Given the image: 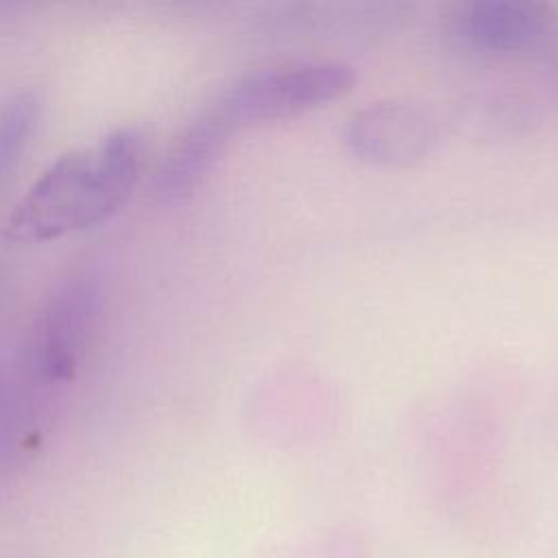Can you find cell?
Segmentation results:
<instances>
[{
  "instance_id": "6da1fadb",
  "label": "cell",
  "mask_w": 558,
  "mask_h": 558,
  "mask_svg": "<svg viewBox=\"0 0 558 558\" xmlns=\"http://www.w3.org/2000/svg\"><path fill=\"white\" fill-rule=\"evenodd\" d=\"M148 150L142 126H118L63 153L13 205L4 238L46 244L109 220L131 198Z\"/></svg>"
},
{
  "instance_id": "7a4b0ae2",
  "label": "cell",
  "mask_w": 558,
  "mask_h": 558,
  "mask_svg": "<svg viewBox=\"0 0 558 558\" xmlns=\"http://www.w3.org/2000/svg\"><path fill=\"white\" fill-rule=\"evenodd\" d=\"M355 70L340 61H301L255 70L222 89L211 105L238 133L325 107L347 96Z\"/></svg>"
},
{
  "instance_id": "3957f363",
  "label": "cell",
  "mask_w": 558,
  "mask_h": 558,
  "mask_svg": "<svg viewBox=\"0 0 558 558\" xmlns=\"http://www.w3.org/2000/svg\"><path fill=\"white\" fill-rule=\"evenodd\" d=\"M100 312V288L89 275H72L41 303L26 347L31 384L59 390L74 381Z\"/></svg>"
},
{
  "instance_id": "277c9868",
  "label": "cell",
  "mask_w": 558,
  "mask_h": 558,
  "mask_svg": "<svg viewBox=\"0 0 558 558\" xmlns=\"http://www.w3.org/2000/svg\"><path fill=\"white\" fill-rule=\"evenodd\" d=\"M451 48L475 57L536 52L558 35V11L541 0H471L456 4L442 24Z\"/></svg>"
},
{
  "instance_id": "5b68a950",
  "label": "cell",
  "mask_w": 558,
  "mask_h": 558,
  "mask_svg": "<svg viewBox=\"0 0 558 558\" xmlns=\"http://www.w3.org/2000/svg\"><path fill=\"white\" fill-rule=\"evenodd\" d=\"M438 116L423 102L410 98H384L355 109L342 126L347 153L368 166H410L440 144Z\"/></svg>"
},
{
  "instance_id": "8992f818",
  "label": "cell",
  "mask_w": 558,
  "mask_h": 558,
  "mask_svg": "<svg viewBox=\"0 0 558 558\" xmlns=\"http://www.w3.org/2000/svg\"><path fill=\"white\" fill-rule=\"evenodd\" d=\"M235 131L209 102L172 142L153 179V196L163 205L187 201L211 174Z\"/></svg>"
},
{
  "instance_id": "52a82bcc",
  "label": "cell",
  "mask_w": 558,
  "mask_h": 558,
  "mask_svg": "<svg viewBox=\"0 0 558 558\" xmlns=\"http://www.w3.org/2000/svg\"><path fill=\"white\" fill-rule=\"evenodd\" d=\"M37 109L35 94H17L0 105V177L13 163L15 155H20Z\"/></svg>"
},
{
  "instance_id": "ba28073f",
  "label": "cell",
  "mask_w": 558,
  "mask_h": 558,
  "mask_svg": "<svg viewBox=\"0 0 558 558\" xmlns=\"http://www.w3.org/2000/svg\"><path fill=\"white\" fill-rule=\"evenodd\" d=\"M556 52H558V50H556Z\"/></svg>"
}]
</instances>
